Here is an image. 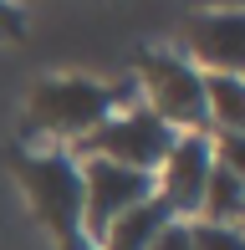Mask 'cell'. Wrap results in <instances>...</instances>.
Returning <instances> with one entry per match:
<instances>
[{
	"mask_svg": "<svg viewBox=\"0 0 245 250\" xmlns=\"http://www.w3.org/2000/svg\"><path fill=\"white\" fill-rule=\"evenodd\" d=\"M138 82V102L153 112L159 123H169L174 133H209L204 118V77L184 62L179 51H143L133 66Z\"/></svg>",
	"mask_w": 245,
	"mask_h": 250,
	"instance_id": "obj_1",
	"label": "cell"
},
{
	"mask_svg": "<svg viewBox=\"0 0 245 250\" xmlns=\"http://www.w3.org/2000/svg\"><path fill=\"white\" fill-rule=\"evenodd\" d=\"M118 112V92L92 77H41L31 87V123L51 138H92L107 118Z\"/></svg>",
	"mask_w": 245,
	"mask_h": 250,
	"instance_id": "obj_2",
	"label": "cell"
},
{
	"mask_svg": "<svg viewBox=\"0 0 245 250\" xmlns=\"http://www.w3.org/2000/svg\"><path fill=\"white\" fill-rule=\"evenodd\" d=\"M20 184H26L31 204H36L41 225L66 245L82 235V168L72 153H20Z\"/></svg>",
	"mask_w": 245,
	"mask_h": 250,
	"instance_id": "obj_3",
	"label": "cell"
},
{
	"mask_svg": "<svg viewBox=\"0 0 245 250\" xmlns=\"http://www.w3.org/2000/svg\"><path fill=\"white\" fill-rule=\"evenodd\" d=\"M174 138H179V133H174L169 123H159L138 102V107L113 112L92 138H82V148H87V158H107V164H122V168H133V174L153 179L159 164H163V153L174 148Z\"/></svg>",
	"mask_w": 245,
	"mask_h": 250,
	"instance_id": "obj_4",
	"label": "cell"
},
{
	"mask_svg": "<svg viewBox=\"0 0 245 250\" xmlns=\"http://www.w3.org/2000/svg\"><path fill=\"white\" fill-rule=\"evenodd\" d=\"M82 240L97 245L102 230L113 220H122L128 209H138L143 199H153V179L133 174L122 164H107V158H82Z\"/></svg>",
	"mask_w": 245,
	"mask_h": 250,
	"instance_id": "obj_5",
	"label": "cell"
},
{
	"mask_svg": "<svg viewBox=\"0 0 245 250\" xmlns=\"http://www.w3.org/2000/svg\"><path fill=\"white\" fill-rule=\"evenodd\" d=\"M209 168H215V143H209V133H179L174 148L163 153L159 174H153V194L169 204L174 220H199V199H204Z\"/></svg>",
	"mask_w": 245,
	"mask_h": 250,
	"instance_id": "obj_6",
	"label": "cell"
},
{
	"mask_svg": "<svg viewBox=\"0 0 245 250\" xmlns=\"http://www.w3.org/2000/svg\"><path fill=\"white\" fill-rule=\"evenodd\" d=\"M184 46H189L184 62L194 66V72L204 66V72L240 77V62H245V16H240V10H215V16L189 21Z\"/></svg>",
	"mask_w": 245,
	"mask_h": 250,
	"instance_id": "obj_7",
	"label": "cell"
},
{
	"mask_svg": "<svg viewBox=\"0 0 245 250\" xmlns=\"http://www.w3.org/2000/svg\"><path fill=\"white\" fill-rule=\"evenodd\" d=\"M163 225H174V214H169V204L153 194V199H143L138 209H128L122 220L107 225L102 240H97V250H148L153 240H159Z\"/></svg>",
	"mask_w": 245,
	"mask_h": 250,
	"instance_id": "obj_8",
	"label": "cell"
},
{
	"mask_svg": "<svg viewBox=\"0 0 245 250\" xmlns=\"http://www.w3.org/2000/svg\"><path fill=\"white\" fill-rule=\"evenodd\" d=\"M245 174L235 168H209V184H204V199H199V220L204 225H230V230H240V209H245Z\"/></svg>",
	"mask_w": 245,
	"mask_h": 250,
	"instance_id": "obj_9",
	"label": "cell"
},
{
	"mask_svg": "<svg viewBox=\"0 0 245 250\" xmlns=\"http://www.w3.org/2000/svg\"><path fill=\"white\" fill-rule=\"evenodd\" d=\"M204 77V118L215 133H240L245 123V82L225 72H199Z\"/></svg>",
	"mask_w": 245,
	"mask_h": 250,
	"instance_id": "obj_10",
	"label": "cell"
},
{
	"mask_svg": "<svg viewBox=\"0 0 245 250\" xmlns=\"http://www.w3.org/2000/svg\"><path fill=\"white\" fill-rule=\"evenodd\" d=\"M189 250H245V235L230 225H204L189 220Z\"/></svg>",
	"mask_w": 245,
	"mask_h": 250,
	"instance_id": "obj_11",
	"label": "cell"
},
{
	"mask_svg": "<svg viewBox=\"0 0 245 250\" xmlns=\"http://www.w3.org/2000/svg\"><path fill=\"white\" fill-rule=\"evenodd\" d=\"M148 250H189V220H174L159 230V240H153Z\"/></svg>",
	"mask_w": 245,
	"mask_h": 250,
	"instance_id": "obj_12",
	"label": "cell"
},
{
	"mask_svg": "<svg viewBox=\"0 0 245 250\" xmlns=\"http://www.w3.org/2000/svg\"><path fill=\"white\" fill-rule=\"evenodd\" d=\"M20 31H26V16L16 5H0V36H20Z\"/></svg>",
	"mask_w": 245,
	"mask_h": 250,
	"instance_id": "obj_13",
	"label": "cell"
},
{
	"mask_svg": "<svg viewBox=\"0 0 245 250\" xmlns=\"http://www.w3.org/2000/svg\"><path fill=\"white\" fill-rule=\"evenodd\" d=\"M61 250H97V245H87V240H82V235H77V240H66Z\"/></svg>",
	"mask_w": 245,
	"mask_h": 250,
	"instance_id": "obj_14",
	"label": "cell"
}]
</instances>
